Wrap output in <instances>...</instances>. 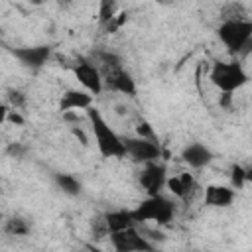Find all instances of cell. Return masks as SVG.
Returning a JSON list of instances; mask_svg holds the SVG:
<instances>
[{
  "label": "cell",
  "mask_w": 252,
  "mask_h": 252,
  "mask_svg": "<svg viewBox=\"0 0 252 252\" xmlns=\"http://www.w3.org/2000/svg\"><path fill=\"white\" fill-rule=\"evenodd\" d=\"M30 2H32V4H41L43 0H30Z\"/></svg>",
  "instance_id": "29"
},
{
  "label": "cell",
  "mask_w": 252,
  "mask_h": 252,
  "mask_svg": "<svg viewBox=\"0 0 252 252\" xmlns=\"http://www.w3.org/2000/svg\"><path fill=\"white\" fill-rule=\"evenodd\" d=\"M124 146H126V156L136 163L158 161V158L161 156V148L152 138H144V136L124 138Z\"/></svg>",
  "instance_id": "6"
},
{
  "label": "cell",
  "mask_w": 252,
  "mask_h": 252,
  "mask_svg": "<svg viewBox=\"0 0 252 252\" xmlns=\"http://www.w3.org/2000/svg\"><path fill=\"white\" fill-rule=\"evenodd\" d=\"M213 152L209 146L201 144V142H191L187 144L183 150H181V159L193 167V169H201V167H207L211 161H213Z\"/></svg>",
  "instance_id": "13"
},
{
  "label": "cell",
  "mask_w": 252,
  "mask_h": 252,
  "mask_svg": "<svg viewBox=\"0 0 252 252\" xmlns=\"http://www.w3.org/2000/svg\"><path fill=\"white\" fill-rule=\"evenodd\" d=\"M8 98H10L12 108H16V110H20V108L26 104V94H24L22 91H10V93H8Z\"/></svg>",
  "instance_id": "22"
},
{
  "label": "cell",
  "mask_w": 252,
  "mask_h": 252,
  "mask_svg": "<svg viewBox=\"0 0 252 252\" xmlns=\"http://www.w3.org/2000/svg\"><path fill=\"white\" fill-rule=\"evenodd\" d=\"M94 57H96V61L102 65V69H108V67H122V59H120L116 53H112V51L100 49V51L94 53Z\"/></svg>",
  "instance_id": "20"
},
{
  "label": "cell",
  "mask_w": 252,
  "mask_h": 252,
  "mask_svg": "<svg viewBox=\"0 0 252 252\" xmlns=\"http://www.w3.org/2000/svg\"><path fill=\"white\" fill-rule=\"evenodd\" d=\"M209 79L220 93H234L250 81L246 69L238 61H215Z\"/></svg>",
  "instance_id": "4"
},
{
  "label": "cell",
  "mask_w": 252,
  "mask_h": 252,
  "mask_svg": "<svg viewBox=\"0 0 252 252\" xmlns=\"http://www.w3.org/2000/svg\"><path fill=\"white\" fill-rule=\"evenodd\" d=\"M246 167L240 163H232L230 165V187L234 189H242L246 185Z\"/></svg>",
  "instance_id": "19"
},
{
  "label": "cell",
  "mask_w": 252,
  "mask_h": 252,
  "mask_svg": "<svg viewBox=\"0 0 252 252\" xmlns=\"http://www.w3.org/2000/svg\"><path fill=\"white\" fill-rule=\"evenodd\" d=\"M10 53L28 69L39 71L51 57V45H20L10 47Z\"/></svg>",
  "instance_id": "9"
},
{
  "label": "cell",
  "mask_w": 252,
  "mask_h": 252,
  "mask_svg": "<svg viewBox=\"0 0 252 252\" xmlns=\"http://www.w3.org/2000/svg\"><path fill=\"white\" fill-rule=\"evenodd\" d=\"M120 12V6H118V0H98V24L100 26H106L116 14Z\"/></svg>",
  "instance_id": "16"
},
{
  "label": "cell",
  "mask_w": 252,
  "mask_h": 252,
  "mask_svg": "<svg viewBox=\"0 0 252 252\" xmlns=\"http://www.w3.org/2000/svg\"><path fill=\"white\" fill-rule=\"evenodd\" d=\"M217 37L230 53L242 55L244 47L252 41V20L246 18L222 20L220 26L217 28Z\"/></svg>",
  "instance_id": "3"
},
{
  "label": "cell",
  "mask_w": 252,
  "mask_h": 252,
  "mask_svg": "<svg viewBox=\"0 0 252 252\" xmlns=\"http://www.w3.org/2000/svg\"><path fill=\"white\" fill-rule=\"evenodd\" d=\"M57 2H59V4H69L71 0H57Z\"/></svg>",
  "instance_id": "30"
},
{
  "label": "cell",
  "mask_w": 252,
  "mask_h": 252,
  "mask_svg": "<svg viewBox=\"0 0 252 252\" xmlns=\"http://www.w3.org/2000/svg\"><path fill=\"white\" fill-rule=\"evenodd\" d=\"M165 187L169 189V193H173V197H177V199H181V201H187V199H189V197H187V189H185V185H183L181 175L167 177Z\"/></svg>",
  "instance_id": "18"
},
{
  "label": "cell",
  "mask_w": 252,
  "mask_h": 252,
  "mask_svg": "<svg viewBox=\"0 0 252 252\" xmlns=\"http://www.w3.org/2000/svg\"><path fill=\"white\" fill-rule=\"evenodd\" d=\"M53 181H55V185H57L65 195H69V197H77V195H81V191H83V183H81L75 175H71V173L57 171V173H53Z\"/></svg>",
  "instance_id": "15"
},
{
  "label": "cell",
  "mask_w": 252,
  "mask_h": 252,
  "mask_svg": "<svg viewBox=\"0 0 252 252\" xmlns=\"http://www.w3.org/2000/svg\"><path fill=\"white\" fill-rule=\"evenodd\" d=\"M234 195H236L234 187L211 183L203 191V203H205V207H211V209H226L232 205Z\"/></svg>",
  "instance_id": "11"
},
{
  "label": "cell",
  "mask_w": 252,
  "mask_h": 252,
  "mask_svg": "<svg viewBox=\"0 0 252 252\" xmlns=\"http://www.w3.org/2000/svg\"><path fill=\"white\" fill-rule=\"evenodd\" d=\"M4 232L10 236H26L30 232V224H28V220H24L20 217H12L4 224Z\"/></svg>",
  "instance_id": "17"
},
{
  "label": "cell",
  "mask_w": 252,
  "mask_h": 252,
  "mask_svg": "<svg viewBox=\"0 0 252 252\" xmlns=\"http://www.w3.org/2000/svg\"><path fill=\"white\" fill-rule=\"evenodd\" d=\"M102 81H104V87L108 91H114V93H120L126 96H136V93H138L134 77L128 71H124L122 67L102 69Z\"/></svg>",
  "instance_id": "10"
},
{
  "label": "cell",
  "mask_w": 252,
  "mask_h": 252,
  "mask_svg": "<svg viewBox=\"0 0 252 252\" xmlns=\"http://www.w3.org/2000/svg\"><path fill=\"white\" fill-rule=\"evenodd\" d=\"M87 112V120L91 124V132L94 136V144L98 148V154L102 158H124L126 156V146H124V138H120L110 124L106 122V118L100 114L98 108L91 106L85 110Z\"/></svg>",
  "instance_id": "1"
},
{
  "label": "cell",
  "mask_w": 252,
  "mask_h": 252,
  "mask_svg": "<svg viewBox=\"0 0 252 252\" xmlns=\"http://www.w3.org/2000/svg\"><path fill=\"white\" fill-rule=\"evenodd\" d=\"M73 75L75 79L79 81V85L83 89H87L91 94H100L102 89H104V81H102V71L93 65L91 61L87 59H79L75 65H73Z\"/></svg>",
  "instance_id": "7"
},
{
  "label": "cell",
  "mask_w": 252,
  "mask_h": 252,
  "mask_svg": "<svg viewBox=\"0 0 252 252\" xmlns=\"http://www.w3.org/2000/svg\"><path fill=\"white\" fill-rule=\"evenodd\" d=\"M104 222H106L108 234L124 230V228H130V226H136V219H134L132 211H128V209H118V211L106 213L104 215Z\"/></svg>",
  "instance_id": "14"
},
{
  "label": "cell",
  "mask_w": 252,
  "mask_h": 252,
  "mask_svg": "<svg viewBox=\"0 0 252 252\" xmlns=\"http://www.w3.org/2000/svg\"><path fill=\"white\" fill-rule=\"evenodd\" d=\"M246 181H248V183H252V165H250V167H246Z\"/></svg>",
  "instance_id": "28"
},
{
  "label": "cell",
  "mask_w": 252,
  "mask_h": 252,
  "mask_svg": "<svg viewBox=\"0 0 252 252\" xmlns=\"http://www.w3.org/2000/svg\"><path fill=\"white\" fill-rule=\"evenodd\" d=\"M110 244L116 252H152L156 248L146 236L136 230V226L110 232Z\"/></svg>",
  "instance_id": "5"
},
{
  "label": "cell",
  "mask_w": 252,
  "mask_h": 252,
  "mask_svg": "<svg viewBox=\"0 0 252 252\" xmlns=\"http://www.w3.org/2000/svg\"><path fill=\"white\" fill-rule=\"evenodd\" d=\"M140 187L146 191V195H158L167 183V167L159 161L144 163V169L138 175Z\"/></svg>",
  "instance_id": "8"
},
{
  "label": "cell",
  "mask_w": 252,
  "mask_h": 252,
  "mask_svg": "<svg viewBox=\"0 0 252 252\" xmlns=\"http://www.w3.org/2000/svg\"><path fill=\"white\" fill-rule=\"evenodd\" d=\"M126 22H128V12L120 10V12H118V14H116V16H114L106 26H102V28H104V33H116V32H118Z\"/></svg>",
  "instance_id": "21"
},
{
  "label": "cell",
  "mask_w": 252,
  "mask_h": 252,
  "mask_svg": "<svg viewBox=\"0 0 252 252\" xmlns=\"http://www.w3.org/2000/svg\"><path fill=\"white\" fill-rule=\"evenodd\" d=\"M24 152H26V148H24V146H20V144H10V146L6 148V154H8V156H12V158H22V156H24Z\"/></svg>",
  "instance_id": "24"
},
{
  "label": "cell",
  "mask_w": 252,
  "mask_h": 252,
  "mask_svg": "<svg viewBox=\"0 0 252 252\" xmlns=\"http://www.w3.org/2000/svg\"><path fill=\"white\" fill-rule=\"evenodd\" d=\"M93 96L87 89H67L63 91L59 98V112H69V110H87L93 106Z\"/></svg>",
  "instance_id": "12"
},
{
  "label": "cell",
  "mask_w": 252,
  "mask_h": 252,
  "mask_svg": "<svg viewBox=\"0 0 252 252\" xmlns=\"http://www.w3.org/2000/svg\"><path fill=\"white\" fill-rule=\"evenodd\" d=\"M132 215H134L136 222L167 224L175 217V203L161 193L148 195L136 209H132Z\"/></svg>",
  "instance_id": "2"
},
{
  "label": "cell",
  "mask_w": 252,
  "mask_h": 252,
  "mask_svg": "<svg viewBox=\"0 0 252 252\" xmlns=\"http://www.w3.org/2000/svg\"><path fill=\"white\" fill-rule=\"evenodd\" d=\"M71 132H73V136H75V138H79V140H81V144H83V146H87V144H89V138H87V134L83 132V128H79L77 124H73V126H71Z\"/></svg>",
  "instance_id": "27"
},
{
  "label": "cell",
  "mask_w": 252,
  "mask_h": 252,
  "mask_svg": "<svg viewBox=\"0 0 252 252\" xmlns=\"http://www.w3.org/2000/svg\"><path fill=\"white\" fill-rule=\"evenodd\" d=\"M6 120L8 122H12V124H18V126H24L26 124V120H24V116L14 108V110H8V114H6Z\"/></svg>",
  "instance_id": "23"
},
{
  "label": "cell",
  "mask_w": 252,
  "mask_h": 252,
  "mask_svg": "<svg viewBox=\"0 0 252 252\" xmlns=\"http://www.w3.org/2000/svg\"><path fill=\"white\" fill-rule=\"evenodd\" d=\"M219 104L226 110L232 108V93H220V98H219Z\"/></svg>",
  "instance_id": "25"
},
{
  "label": "cell",
  "mask_w": 252,
  "mask_h": 252,
  "mask_svg": "<svg viewBox=\"0 0 252 252\" xmlns=\"http://www.w3.org/2000/svg\"><path fill=\"white\" fill-rule=\"evenodd\" d=\"M138 136H144V138H152L154 140V132H152V128H150L148 122H140L138 124Z\"/></svg>",
  "instance_id": "26"
}]
</instances>
